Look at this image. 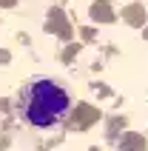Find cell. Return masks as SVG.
<instances>
[{
  "label": "cell",
  "mask_w": 148,
  "mask_h": 151,
  "mask_svg": "<svg viewBox=\"0 0 148 151\" xmlns=\"http://www.w3.org/2000/svg\"><path fill=\"white\" fill-rule=\"evenodd\" d=\"M71 109V97L60 83L37 77L20 94V114L32 128H54Z\"/></svg>",
  "instance_id": "6da1fadb"
}]
</instances>
